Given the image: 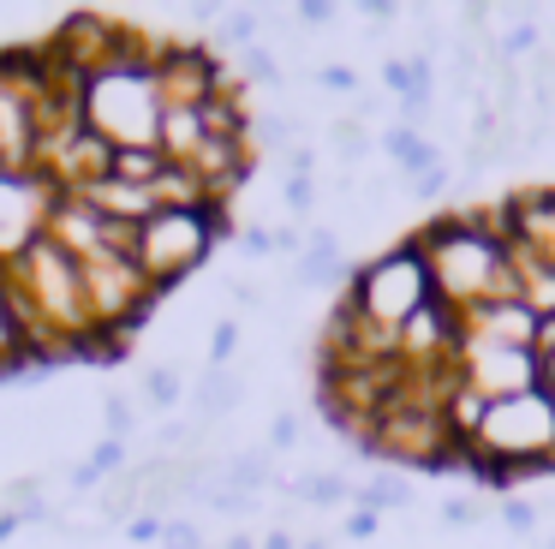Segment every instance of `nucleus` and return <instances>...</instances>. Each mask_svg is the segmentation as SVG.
Instances as JSON below:
<instances>
[{
  "label": "nucleus",
  "mask_w": 555,
  "mask_h": 549,
  "mask_svg": "<svg viewBox=\"0 0 555 549\" xmlns=\"http://www.w3.org/2000/svg\"><path fill=\"white\" fill-rule=\"evenodd\" d=\"M412 245L424 251V269L442 305H454L460 317L490 298H514V251L507 239L483 221V209L436 215L412 233Z\"/></svg>",
  "instance_id": "obj_1"
},
{
  "label": "nucleus",
  "mask_w": 555,
  "mask_h": 549,
  "mask_svg": "<svg viewBox=\"0 0 555 549\" xmlns=\"http://www.w3.org/2000/svg\"><path fill=\"white\" fill-rule=\"evenodd\" d=\"M472 454V477H531V472H555V394L531 388V394H507L490 400L478 436L466 442Z\"/></svg>",
  "instance_id": "obj_2"
},
{
  "label": "nucleus",
  "mask_w": 555,
  "mask_h": 549,
  "mask_svg": "<svg viewBox=\"0 0 555 549\" xmlns=\"http://www.w3.org/2000/svg\"><path fill=\"white\" fill-rule=\"evenodd\" d=\"M85 126L114 150H156L162 138V90L156 60H114L85 84Z\"/></svg>",
  "instance_id": "obj_3"
},
{
  "label": "nucleus",
  "mask_w": 555,
  "mask_h": 549,
  "mask_svg": "<svg viewBox=\"0 0 555 549\" xmlns=\"http://www.w3.org/2000/svg\"><path fill=\"white\" fill-rule=\"evenodd\" d=\"M228 233H233V221H228V209H216V203H204V209H156L144 227H138L132 257H138V269L150 274L156 293H173L197 263H209V251H216Z\"/></svg>",
  "instance_id": "obj_4"
},
{
  "label": "nucleus",
  "mask_w": 555,
  "mask_h": 549,
  "mask_svg": "<svg viewBox=\"0 0 555 549\" xmlns=\"http://www.w3.org/2000/svg\"><path fill=\"white\" fill-rule=\"evenodd\" d=\"M430 298H436V286H430V269H424V251L412 239H400V245L376 251L371 263H359V274L347 286V305L388 334L406 329Z\"/></svg>",
  "instance_id": "obj_5"
},
{
  "label": "nucleus",
  "mask_w": 555,
  "mask_h": 549,
  "mask_svg": "<svg viewBox=\"0 0 555 549\" xmlns=\"http://www.w3.org/2000/svg\"><path fill=\"white\" fill-rule=\"evenodd\" d=\"M42 72H49V48H7L0 54V174H37Z\"/></svg>",
  "instance_id": "obj_6"
},
{
  "label": "nucleus",
  "mask_w": 555,
  "mask_h": 549,
  "mask_svg": "<svg viewBox=\"0 0 555 549\" xmlns=\"http://www.w3.org/2000/svg\"><path fill=\"white\" fill-rule=\"evenodd\" d=\"M454 382L483 400H507V394H531L550 388V365L538 346H495V341H472L460 334L454 346Z\"/></svg>",
  "instance_id": "obj_7"
},
{
  "label": "nucleus",
  "mask_w": 555,
  "mask_h": 549,
  "mask_svg": "<svg viewBox=\"0 0 555 549\" xmlns=\"http://www.w3.org/2000/svg\"><path fill=\"white\" fill-rule=\"evenodd\" d=\"M54 197H61V191L42 174H0V263L18 257V251L49 227Z\"/></svg>",
  "instance_id": "obj_8"
},
{
  "label": "nucleus",
  "mask_w": 555,
  "mask_h": 549,
  "mask_svg": "<svg viewBox=\"0 0 555 549\" xmlns=\"http://www.w3.org/2000/svg\"><path fill=\"white\" fill-rule=\"evenodd\" d=\"M538 329H543V317L526 310L519 298H490V305H478V310L460 317V334L495 341V346H538Z\"/></svg>",
  "instance_id": "obj_9"
},
{
  "label": "nucleus",
  "mask_w": 555,
  "mask_h": 549,
  "mask_svg": "<svg viewBox=\"0 0 555 549\" xmlns=\"http://www.w3.org/2000/svg\"><path fill=\"white\" fill-rule=\"evenodd\" d=\"M73 197H85L102 221H120V227H144L150 215H156V191L126 186V179H114V174L96 179V186H85V191H73Z\"/></svg>",
  "instance_id": "obj_10"
},
{
  "label": "nucleus",
  "mask_w": 555,
  "mask_h": 549,
  "mask_svg": "<svg viewBox=\"0 0 555 549\" xmlns=\"http://www.w3.org/2000/svg\"><path fill=\"white\" fill-rule=\"evenodd\" d=\"M514 251V298L526 310H538L543 322H555V263L550 257H531V251L507 245Z\"/></svg>",
  "instance_id": "obj_11"
},
{
  "label": "nucleus",
  "mask_w": 555,
  "mask_h": 549,
  "mask_svg": "<svg viewBox=\"0 0 555 549\" xmlns=\"http://www.w3.org/2000/svg\"><path fill=\"white\" fill-rule=\"evenodd\" d=\"M376 150L400 167V179H424V174H436V167H442V150H436L424 131H412V126H388L383 138H376Z\"/></svg>",
  "instance_id": "obj_12"
},
{
  "label": "nucleus",
  "mask_w": 555,
  "mask_h": 549,
  "mask_svg": "<svg viewBox=\"0 0 555 549\" xmlns=\"http://www.w3.org/2000/svg\"><path fill=\"white\" fill-rule=\"evenodd\" d=\"M240 400H245V376H240V370H204L197 388H192V418H197V424H216V418L240 412Z\"/></svg>",
  "instance_id": "obj_13"
},
{
  "label": "nucleus",
  "mask_w": 555,
  "mask_h": 549,
  "mask_svg": "<svg viewBox=\"0 0 555 549\" xmlns=\"http://www.w3.org/2000/svg\"><path fill=\"white\" fill-rule=\"evenodd\" d=\"M209 143V131H204V114L197 107H162V138H156V150L168 155L173 167H185L197 150Z\"/></svg>",
  "instance_id": "obj_14"
},
{
  "label": "nucleus",
  "mask_w": 555,
  "mask_h": 549,
  "mask_svg": "<svg viewBox=\"0 0 555 549\" xmlns=\"http://www.w3.org/2000/svg\"><path fill=\"white\" fill-rule=\"evenodd\" d=\"M216 484H233V489H245V496H257V489L281 484V472H275V460H269L263 448H251V454H233V460H221V477H216Z\"/></svg>",
  "instance_id": "obj_15"
},
{
  "label": "nucleus",
  "mask_w": 555,
  "mask_h": 549,
  "mask_svg": "<svg viewBox=\"0 0 555 549\" xmlns=\"http://www.w3.org/2000/svg\"><path fill=\"white\" fill-rule=\"evenodd\" d=\"M293 501H305V508H340V501H352V484L340 472H305L299 484H281Z\"/></svg>",
  "instance_id": "obj_16"
},
{
  "label": "nucleus",
  "mask_w": 555,
  "mask_h": 549,
  "mask_svg": "<svg viewBox=\"0 0 555 549\" xmlns=\"http://www.w3.org/2000/svg\"><path fill=\"white\" fill-rule=\"evenodd\" d=\"M483 412H490V400L454 382V394H448V406H442V418H448V430H454V442H472V436H478Z\"/></svg>",
  "instance_id": "obj_17"
},
{
  "label": "nucleus",
  "mask_w": 555,
  "mask_h": 549,
  "mask_svg": "<svg viewBox=\"0 0 555 549\" xmlns=\"http://www.w3.org/2000/svg\"><path fill=\"white\" fill-rule=\"evenodd\" d=\"M162 174H168L162 150H114V179H126V186H156Z\"/></svg>",
  "instance_id": "obj_18"
},
{
  "label": "nucleus",
  "mask_w": 555,
  "mask_h": 549,
  "mask_svg": "<svg viewBox=\"0 0 555 549\" xmlns=\"http://www.w3.org/2000/svg\"><path fill=\"white\" fill-rule=\"evenodd\" d=\"M25 365H30L25 334H18V317H13V305H7V286H0V376H18Z\"/></svg>",
  "instance_id": "obj_19"
},
{
  "label": "nucleus",
  "mask_w": 555,
  "mask_h": 549,
  "mask_svg": "<svg viewBox=\"0 0 555 549\" xmlns=\"http://www.w3.org/2000/svg\"><path fill=\"white\" fill-rule=\"evenodd\" d=\"M352 501H359V508H371V513H383V508H412V489L400 484L395 472H376L371 484L352 489Z\"/></svg>",
  "instance_id": "obj_20"
},
{
  "label": "nucleus",
  "mask_w": 555,
  "mask_h": 549,
  "mask_svg": "<svg viewBox=\"0 0 555 549\" xmlns=\"http://www.w3.org/2000/svg\"><path fill=\"white\" fill-rule=\"evenodd\" d=\"M299 143V119L287 114H251V150H281L287 155Z\"/></svg>",
  "instance_id": "obj_21"
},
{
  "label": "nucleus",
  "mask_w": 555,
  "mask_h": 549,
  "mask_svg": "<svg viewBox=\"0 0 555 549\" xmlns=\"http://www.w3.org/2000/svg\"><path fill=\"white\" fill-rule=\"evenodd\" d=\"M328 143H335V155H340L347 167H359L364 155L376 150V143H371V131H364V119H359V114L335 119V126H328Z\"/></svg>",
  "instance_id": "obj_22"
},
{
  "label": "nucleus",
  "mask_w": 555,
  "mask_h": 549,
  "mask_svg": "<svg viewBox=\"0 0 555 549\" xmlns=\"http://www.w3.org/2000/svg\"><path fill=\"white\" fill-rule=\"evenodd\" d=\"M144 400L156 406V412H173V406L185 400V376L173 365H156V370H144Z\"/></svg>",
  "instance_id": "obj_23"
},
{
  "label": "nucleus",
  "mask_w": 555,
  "mask_h": 549,
  "mask_svg": "<svg viewBox=\"0 0 555 549\" xmlns=\"http://www.w3.org/2000/svg\"><path fill=\"white\" fill-rule=\"evenodd\" d=\"M257 30H263V18L257 12H233V18H221L216 24V48H257Z\"/></svg>",
  "instance_id": "obj_24"
},
{
  "label": "nucleus",
  "mask_w": 555,
  "mask_h": 549,
  "mask_svg": "<svg viewBox=\"0 0 555 549\" xmlns=\"http://www.w3.org/2000/svg\"><path fill=\"white\" fill-rule=\"evenodd\" d=\"M531 48H538V24H507L502 36H490V54L502 60H519V54H531Z\"/></svg>",
  "instance_id": "obj_25"
},
{
  "label": "nucleus",
  "mask_w": 555,
  "mask_h": 549,
  "mask_svg": "<svg viewBox=\"0 0 555 549\" xmlns=\"http://www.w3.org/2000/svg\"><path fill=\"white\" fill-rule=\"evenodd\" d=\"M233 353H240V322L221 317L209 329V370H233Z\"/></svg>",
  "instance_id": "obj_26"
},
{
  "label": "nucleus",
  "mask_w": 555,
  "mask_h": 549,
  "mask_svg": "<svg viewBox=\"0 0 555 549\" xmlns=\"http://www.w3.org/2000/svg\"><path fill=\"white\" fill-rule=\"evenodd\" d=\"M240 78H251V84H281V60L269 54L263 42H257V48H245V54H240Z\"/></svg>",
  "instance_id": "obj_27"
},
{
  "label": "nucleus",
  "mask_w": 555,
  "mask_h": 549,
  "mask_svg": "<svg viewBox=\"0 0 555 549\" xmlns=\"http://www.w3.org/2000/svg\"><path fill=\"white\" fill-rule=\"evenodd\" d=\"M90 472H96V477H120L126 472V465H132V460H126V442H114V436H102L96 442V448H90Z\"/></svg>",
  "instance_id": "obj_28"
},
{
  "label": "nucleus",
  "mask_w": 555,
  "mask_h": 549,
  "mask_svg": "<svg viewBox=\"0 0 555 549\" xmlns=\"http://www.w3.org/2000/svg\"><path fill=\"white\" fill-rule=\"evenodd\" d=\"M281 203H287V209L305 221V215L317 209V179H293V174H287V179H281Z\"/></svg>",
  "instance_id": "obj_29"
},
{
  "label": "nucleus",
  "mask_w": 555,
  "mask_h": 549,
  "mask_svg": "<svg viewBox=\"0 0 555 549\" xmlns=\"http://www.w3.org/2000/svg\"><path fill=\"white\" fill-rule=\"evenodd\" d=\"M102 424H108V436H114V442H126V436H132V424H138L132 400H120V394H114V400L102 406Z\"/></svg>",
  "instance_id": "obj_30"
},
{
  "label": "nucleus",
  "mask_w": 555,
  "mask_h": 549,
  "mask_svg": "<svg viewBox=\"0 0 555 549\" xmlns=\"http://www.w3.org/2000/svg\"><path fill=\"white\" fill-rule=\"evenodd\" d=\"M162 525H168V520H156V513H138V520L120 525V532H126V544H132V549H150V544H162Z\"/></svg>",
  "instance_id": "obj_31"
},
{
  "label": "nucleus",
  "mask_w": 555,
  "mask_h": 549,
  "mask_svg": "<svg viewBox=\"0 0 555 549\" xmlns=\"http://www.w3.org/2000/svg\"><path fill=\"white\" fill-rule=\"evenodd\" d=\"M299 436H305V424H299V412H281L275 424H269V448L275 454H287V448H299Z\"/></svg>",
  "instance_id": "obj_32"
},
{
  "label": "nucleus",
  "mask_w": 555,
  "mask_h": 549,
  "mask_svg": "<svg viewBox=\"0 0 555 549\" xmlns=\"http://www.w3.org/2000/svg\"><path fill=\"white\" fill-rule=\"evenodd\" d=\"M192 436H197V424H192V418H168V424L156 430V448H162V454H180Z\"/></svg>",
  "instance_id": "obj_33"
},
{
  "label": "nucleus",
  "mask_w": 555,
  "mask_h": 549,
  "mask_svg": "<svg viewBox=\"0 0 555 549\" xmlns=\"http://www.w3.org/2000/svg\"><path fill=\"white\" fill-rule=\"evenodd\" d=\"M162 549H204V532L192 520H168L162 525Z\"/></svg>",
  "instance_id": "obj_34"
},
{
  "label": "nucleus",
  "mask_w": 555,
  "mask_h": 549,
  "mask_svg": "<svg viewBox=\"0 0 555 549\" xmlns=\"http://www.w3.org/2000/svg\"><path fill=\"white\" fill-rule=\"evenodd\" d=\"M240 245H245V257H251V263L275 257V227H245V233H240Z\"/></svg>",
  "instance_id": "obj_35"
},
{
  "label": "nucleus",
  "mask_w": 555,
  "mask_h": 549,
  "mask_svg": "<svg viewBox=\"0 0 555 549\" xmlns=\"http://www.w3.org/2000/svg\"><path fill=\"white\" fill-rule=\"evenodd\" d=\"M305 257H323V263H340V239L328 227H311L305 233Z\"/></svg>",
  "instance_id": "obj_36"
},
{
  "label": "nucleus",
  "mask_w": 555,
  "mask_h": 549,
  "mask_svg": "<svg viewBox=\"0 0 555 549\" xmlns=\"http://www.w3.org/2000/svg\"><path fill=\"white\" fill-rule=\"evenodd\" d=\"M502 525L507 532H538V508L531 501H502Z\"/></svg>",
  "instance_id": "obj_37"
},
{
  "label": "nucleus",
  "mask_w": 555,
  "mask_h": 549,
  "mask_svg": "<svg viewBox=\"0 0 555 549\" xmlns=\"http://www.w3.org/2000/svg\"><path fill=\"white\" fill-rule=\"evenodd\" d=\"M293 12H299L305 30H323V24H335V12H340V7H328V0H305V7H293Z\"/></svg>",
  "instance_id": "obj_38"
},
{
  "label": "nucleus",
  "mask_w": 555,
  "mask_h": 549,
  "mask_svg": "<svg viewBox=\"0 0 555 549\" xmlns=\"http://www.w3.org/2000/svg\"><path fill=\"white\" fill-rule=\"evenodd\" d=\"M317 84L347 95V90H359V72H352V66H323V72H317Z\"/></svg>",
  "instance_id": "obj_39"
},
{
  "label": "nucleus",
  "mask_w": 555,
  "mask_h": 549,
  "mask_svg": "<svg viewBox=\"0 0 555 549\" xmlns=\"http://www.w3.org/2000/svg\"><path fill=\"white\" fill-rule=\"evenodd\" d=\"M442 520L448 525H478L483 508H478V501H442Z\"/></svg>",
  "instance_id": "obj_40"
},
{
  "label": "nucleus",
  "mask_w": 555,
  "mask_h": 549,
  "mask_svg": "<svg viewBox=\"0 0 555 549\" xmlns=\"http://www.w3.org/2000/svg\"><path fill=\"white\" fill-rule=\"evenodd\" d=\"M448 179H454V174H448V162H442V167H436V174L412 179V191H418V197H442V191H448Z\"/></svg>",
  "instance_id": "obj_41"
},
{
  "label": "nucleus",
  "mask_w": 555,
  "mask_h": 549,
  "mask_svg": "<svg viewBox=\"0 0 555 549\" xmlns=\"http://www.w3.org/2000/svg\"><path fill=\"white\" fill-rule=\"evenodd\" d=\"M228 293H233V305H240V310H257V305H263V293H257V281H240V274L228 281Z\"/></svg>",
  "instance_id": "obj_42"
},
{
  "label": "nucleus",
  "mask_w": 555,
  "mask_h": 549,
  "mask_svg": "<svg viewBox=\"0 0 555 549\" xmlns=\"http://www.w3.org/2000/svg\"><path fill=\"white\" fill-rule=\"evenodd\" d=\"M347 537H359V544H364V537H376V513H371V508H352Z\"/></svg>",
  "instance_id": "obj_43"
},
{
  "label": "nucleus",
  "mask_w": 555,
  "mask_h": 549,
  "mask_svg": "<svg viewBox=\"0 0 555 549\" xmlns=\"http://www.w3.org/2000/svg\"><path fill=\"white\" fill-rule=\"evenodd\" d=\"M257 549H299V537H293V532H281V525H275V532H263V537H257Z\"/></svg>",
  "instance_id": "obj_44"
},
{
  "label": "nucleus",
  "mask_w": 555,
  "mask_h": 549,
  "mask_svg": "<svg viewBox=\"0 0 555 549\" xmlns=\"http://www.w3.org/2000/svg\"><path fill=\"white\" fill-rule=\"evenodd\" d=\"M18 525H25V520H18V513H7V508H0V549L13 544V532H18Z\"/></svg>",
  "instance_id": "obj_45"
},
{
  "label": "nucleus",
  "mask_w": 555,
  "mask_h": 549,
  "mask_svg": "<svg viewBox=\"0 0 555 549\" xmlns=\"http://www.w3.org/2000/svg\"><path fill=\"white\" fill-rule=\"evenodd\" d=\"M221 549H257V537H228Z\"/></svg>",
  "instance_id": "obj_46"
},
{
  "label": "nucleus",
  "mask_w": 555,
  "mask_h": 549,
  "mask_svg": "<svg viewBox=\"0 0 555 549\" xmlns=\"http://www.w3.org/2000/svg\"><path fill=\"white\" fill-rule=\"evenodd\" d=\"M299 549H328V537H299Z\"/></svg>",
  "instance_id": "obj_47"
},
{
  "label": "nucleus",
  "mask_w": 555,
  "mask_h": 549,
  "mask_svg": "<svg viewBox=\"0 0 555 549\" xmlns=\"http://www.w3.org/2000/svg\"><path fill=\"white\" fill-rule=\"evenodd\" d=\"M543 544H550V549H555V537H543Z\"/></svg>",
  "instance_id": "obj_48"
},
{
  "label": "nucleus",
  "mask_w": 555,
  "mask_h": 549,
  "mask_svg": "<svg viewBox=\"0 0 555 549\" xmlns=\"http://www.w3.org/2000/svg\"><path fill=\"white\" fill-rule=\"evenodd\" d=\"M204 549H216V544H204Z\"/></svg>",
  "instance_id": "obj_49"
}]
</instances>
